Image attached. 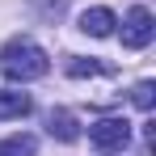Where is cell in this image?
I'll use <instances>...</instances> for the list:
<instances>
[{
    "label": "cell",
    "mask_w": 156,
    "mask_h": 156,
    "mask_svg": "<svg viewBox=\"0 0 156 156\" xmlns=\"http://www.w3.org/2000/svg\"><path fill=\"white\" fill-rule=\"evenodd\" d=\"M89 144H93L101 156L127 152V144H131V122H127V118H101V122L89 127Z\"/></svg>",
    "instance_id": "obj_2"
},
{
    "label": "cell",
    "mask_w": 156,
    "mask_h": 156,
    "mask_svg": "<svg viewBox=\"0 0 156 156\" xmlns=\"http://www.w3.org/2000/svg\"><path fill=\"white\" fill-rule=\"evenodd\" d=\"M47 135L59 139V144H76V139H80L76 114H72V110H51V114H47Z\"/></svg>",
    "instance_id": "obj_4"
},
{
    "label": "cell",
    "mask_w": 156,
    "mask_h": 156,
    "mask_svg": "<svg viewBox=\"0 0 156 156\" xmlns=\"http://www.w3.org/2000/svg\"><path fill=\"white\" fill-rule=\"evenodd\" d=\"M34 152H38V139L26 135V131H21V135H9V139L0 144V156H34Z\"/></svg>",
    "instance_id": "obj_7"
},
{
    "label": "cell",
    "mask_w": 156,
    "mask_h": 156,
    "mask_svg": "<svg viewBox=\"0 0 156 156\" xmlns=\"http://www.w3.org/2000/svg\"><path fill=\"white\" fill-rule=\"evenodd\" d=\"M0 72L13 84H26V80H42L47 76L51 72V59H47V51L34 38H9L4 51H0Z\"/></svg>",
    "instance_id": "obj_1"
},
{
    "label": "cell",
    "mask_w": 156,
    "mask_h": 156,
    "mask_svg": "<svg viewBox=\"0 0 156 156\" xmlns=\"http://www.w3.org/2000/svg\"><path fill=\"white\" fill-rule=\"evenodd\" d=\"M110 72V63H101V59H72L68 63V76H105Z\"/></svg>",
    "instance_id": "obj_8"
},
{
    "label": "cell",
    "mask_w": 156,
    "mask_h": 156,
    "mask_svg": "<svg viewBox=\"0 0 156 156\" xmlns=\"http://www.w3.org/2000/svg\"><path fill=\"white\" fill-rule=\"evenodd\" d=\"M152 38H156V21H152V13H148L144 4H135L127 17H122V47H131V51H144Z\"/></svg>",
    "instance_id": "obj_3"
},
{
    "label": "cell",
    "mask_w": 156,
    "mask_h": 156,
    "mask_svg": "<svg viewBox=\"0 0 156 156\" xmlns=\"http://www.w3.org/2000/svg\"><path fill=\"white\" fill-rule=\"evenodd\" d=\"M114 26H118V17H114L110 9H84V13H80V30L93 34V38H110Z\"/></svg>",
    "instance_id": "obj_5"
},
{
    "label": "cell",
    "mask_w": 156,
    "mask_h": 156,
    "mask_svg": "<svg viewBox=\"0 0 156 156\" xmlns=\"http://www.w3.org/2000/svg\"><path fill=\"white\" fill-rule=\"evenodd\" d=\"M34 110V97L21 89H0V118H26Z\"/></svg>",
    "instance_id": "obj_6"
},
{
    "label": "cell",
    "mask_w": 156,
    "mask_h": 156,
    "mask_svg": "<svg viewBox=\"0 0 156 156\" xmlns=\"http://www.w3.org/2000/svg\"><path fill=\"white\" fill-rule=\"evenodd\" d=\"M131 101L148 114V110H152V101H156V84H152V80H139V84L131 89Z\"/></svg>",
    "instance_id": "obj_9"
}]
</instances>
